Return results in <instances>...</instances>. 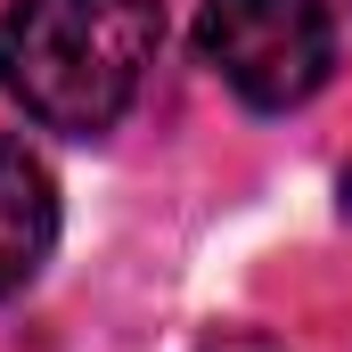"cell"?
<instances>
[{"mask_svg": "<svg viewBox=\"0 0 352 352\" xmlns=\"http://www.w3.org/2000/svg\"><path fill=\"white\" fill-rule=\"evenodd\" d=\"M156 41V0H16L0 16V90L41 131L98 140L140 98Z\"/></svg>", "mask_w": 352, "mask_h": 352, "instance_id": "obj_1", "label": "cell"}, {"mask_svg": "<svg viewBox=\"0 0 352 352\" xmlns=\"http://www.w3.org/2000/svg\"><path fill=\"white\" fill-rule=\"evenodd\" d=\"M197 50L246 107H303L336 66V25L320 0H205Z\"/></svg>", "mask_w": 352, "mask_h": 352, "instance_id": "obj_2", "label": "cell"}, {"mask_svg": "<svg viewBox=\"0 0 352 352\" xmlns=\"http://www.w3.org/2000/svg\"><path fill=\"white\" fill-rule=\"evenodd\" d=\"M58 246V180L25 140H0V295L33 287Z\"/></svg>", "mask_w": 352, "mask_h": 352, "instance_id": "obj_3", "label": "cell"}, {"mask_svg": "<svg viewBox=\"0 0 352 352\" xmlns=\"http://www.w3.org/2000/svg\"><path fill=\"white\" fill-rule=\"evenodd\" d=\"M205 352H287V344H270V336H213Z\"/></svg>", "mask_w": 352, "mask_h": 352, "instance_id": "obj_4", "label": "cell"}, {"mask_svg": "<svg viewBox=\"0 0 352 352\" xmlns=\"http://www.w3.org/2000/svg\"><path fill=\"white\" fill-rule=\"evenodd\" d=\"M344 213H352V173H344Z\"/></svg>", "mask_w": 352, "mask_h": 352, "instance_id": "obj_5", "label": "cell"}]
</instances>
